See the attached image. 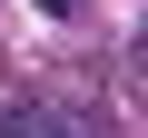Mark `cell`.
I'll return each instance as SVG.
<instances>
[{
	"instance_id": "cell-1",
	"label": "cell",
	"mask_w": 148,
	"mask_h": 138,
	"mask_svg": "<svg viewBox=\"0 0 148 138\" xmlns=\"http://www.w3.org/2000/svg\"><path fill=\"white\" fill-rule=\"evenodd\" d=\"M0 138H99V118L89 109H69V99H10V109H0Z\"/></svg>"
},
{
	"instance_id": "cell-2",
	"label": "cell",
	"mask_w": 148,
	"mask_h": 138,
	"mask_svg": "<svg viewBox=\"0 0 148 138\" xmlns=\"http://www.w3.org/2000/svg\"><path fill=\"white\" fill-rule=\"evenodd\" d=\"M138 79H148V40H138Z\"/></svg>"
}]
</instances>
